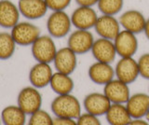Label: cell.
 <instances>
[{
  "instance_id": "3",
  "label": "cell",
  "mask_w": 149,
  "mask_h": 125,
  "mask_svg": "<svg viewBox=\"0 0 149 125\" xmlns=\"http://www.w3.org/2000/svg\"><path fill=\"white\" fill-rule=\"evenodd\" d=\"M33 57L36 62L50 64L53 63L55 55L58 52L55 41L49 35L40 36L31 46Z\"/></svg>"
},
{
  "instance_id": "11",
  "label": "cell",
  "mask_w": 149,
  "mask_h": 125,
  "mask_svg": "<svg viewBox=\"0 0 149 125\" xmlns=\"http://www.w3.org/2000/svg\"><path fill=\"white\" fill-rule=\"evenodd\" d=\"M147 18L144 17L143 13L138 10L130 8L124 11L118 18L121 28L127 30L133 34H141L143 32Z\"/></svg>"
},
{
  "instance_id": "18",
  "label": "cell",
  "mask_w": 149,
  "mask_h": 125,
  "mask_svg": "<svg viewBox=\"0 0 149 125\" xmlns=\"http://www.w3.org/2000/svg\"><path fill=\"white\" fill-rule=\"evenodd\" d=\"M17 5L21 15L28 20L41 19L49 10L45 0H19Z\"/></svg>"
},
{
  "instance_id": "28",
  "label": "cell",
  "mask_w": 149,
  "mask_h": 125,
  "mask_svg": "<svg viewBox=\"0 0 149 125\" xmlns=\"http://www.w3.org/2000/svg\"><path fill=\"white\" fill-rule=\"evenodd\" d=\"M77 125H102L99 118L90 113H82L77 119Z\"/></svg>"
},
{
  "instance_id": "19",
  "label": "cell",
  "mask_w": 149,
  "mask_h": 125,
  "mask_svg": "<svg viewBox=\"0 0 149 125\" xmlns=\"http://www.w3.org/2000/svg\"><path fill=\"white\" fill-rule=\"evenodd\" d=\"M21 12L11 0H0V26L11 29L20 22Z\"/></svg>"
},
{
  "instance_id": "15",
  "label": "cell",
  "mask_w": 149,
  "mask_h": 125,
  "mask_svg": "<svg viewBox=\"0 0 149 125\" xmlns=\"http://www.w3.org/2000/svg\"><path fill=\"white\" fill-rule=\"evenodd\" d=\"M91 52L96 61L107 64L113 63L118 55L114 40L102 38L95 39Z\"/></svg>"
},
{
  "instance_id": "37",
  "label": "cell",
  "mask_w": 149,
  "mask_h": 125,
  "mask_svg": "<svg viewBox=\"0 0 149 125\" xmlns=\"http://www.w3.org/2000/svg\"><path fill=\"white\" fill-rule=\"evenodd\" d=\"M0 27H1V26H0Z\"/></svg>"
},
{
  "instance_id": "16",
  "label": "cell",
  "mask_w": 149,
  "mask_h": 125,
  "mask_svg": "<svg viewBox=\"0 0 149 125\" xmlns=\"http://www.w3.org/2000/svg\"><path fill=\"white\" fill-rule=\"evenodd\" d=\"M88 76L93 83L104 86L115 78V68L111 64L96 61L88 67Z\"/></svg>"
},
{
  "instance_id": "2",
  "label": "cell",
  "mask_w": 149,
  "mask_h": 125,
  "mask_svg": "<svg viewBox=\"0 0 149 125\" xmlns=\"http://www.w3.org/2000/svg\"><path fill=\"white\" fill-rule=\"evenodd\" d=\"M71 16L65 10L52 11L47 20V30L53 38H63L70 34L72 28Z\"/></svg>"
},
{
  "instance_id": "24",
  "label": "cell",
  "mask_w": 149,
  "mask_h": 125,
  "mask_svg": "<svg viewBox=\"0 0 149 125\" xmlns=\"http://www.w3.org/2000/svg\"><path fill=\"white\" fill-rule=\"evenodd\" d=\"M16 45L10 33L0 32V60L11 58L15 53Z\"/></svg>"
},
{
  "instance_id": "25",
  "label": "cell",
  "mask_w": 149,
  "mask_h": 125,
  "mask_svg": "<svg viewBox=\"0 0 149 125\" xmlns=\"http://www.w3.org/2000/svg\"><path fill=\"white\" fill-rule=\"evenodd\" d=\"M97 7L101 14L116 16L122 10L124 0H99Z\"/></svg>"
},
{
  "instance_id": "6",
  "label": "cell",
  "mask_w": 149,
  "mask_h": 125,
  "mask_svg": "<svg viewBox=\"0 0 149 125\" xmlns=\"http://www.w3.org/2000/svg\"><path fill=\"white\" fill-rule=\"evenodd\" d=\"M94 41V36L91 30L76 29L69 34L67 47L77 55L86 54L91 50Z\"/></svg>"
},
{
  "instance_id": "31",
  "label": "cell",
  "mask_w": 149,
  "mask_h": 125,
  "mask_svg": "<svg viewBox=\"0 0 149 125\" xmlns=\"http://www.w3.org/2000/svg\"><path fill=\"white\" fill-rule=\"evenodd\" d=\"M76 3L77 4V6L81 7H94L97 5L99 0H74Z\"/></svg>"
},
{
  "instance_id": "33",
  "label": "cell",
  "mask_w": 149,
  "mask_h": 125,
  "mask_svg": "<svg viewBox=\"0 0 149 125\" xmlns=\"http://www.w3.org/2000/svg\"><path fill=\"white\" fill-rule=\"evenodd\" d=\"M144 35H146V38L149 40V18L146 19V25H144V29H143V32Z\"/></svg>"
},
{
  "instance_id": "23",
  "label": "cell",
  "mask_w": 149,
  "mask_h": 125,
  "mask_svg": "<svg viewBox=\"0 0 149 125\" xmlns=\"http://www.w3.org/2000/svg\"><path fill=\"white\" fill-rule=\"evenodd\" d=\"M27 114L18 105L4 108L1 112V120L4 125H25Z\"/></svg>"
},
{
  "instance_id": "32",
  "label": "cell",
  "mask_w": 149,
  "mask_h": 125,
  "mask_svg": "<svg viewBox=\"0 0 149 125\" xmlns=\"http://www.w3.org/2000/svg\"><path fill=\"white\" fill-rule=\"evenodd\" d=\"M129 125H149V122L143 119H132Z\"/></svg>"
},
{
  "instance_id": "29",
  "label": "cell",
  "mask_w": 149,
  "mask_h": 125,
  "mask_svg": "<svg viewBox=\"0 0 149 125\" xmlns=\"http://www.w3.org/2000/svg\"><path fill=\"white\" fill-rule=\"evenodd\" d=\"M49 10L51 11L65 10L71 5L72 0H45Z\"/></svg>"
},
{
  "instance_id": "7",
  "label": "cell",
  "mask_w": 149,
  "mask_h": 125,
  "mask_svg": "<svg viewBox=\"0 0 149 125\" xmlns=\"http://www.w3.org/2000/svg\"><path fill=\"white\" fill-rule=\"evenodd\" d=\"M114 43L119 57H133L139 48L137 35L123 29L116 36Z\"/></svg>"
},
{
  "instance_id": "21",
  "label": "cell",
  "mask_w": 149,
  "mask_h": 125,
  "mask_svg": "<svg viewBox=\"0 0 149 125\" xmlns=\"http://www.w3.org/2000/svg\"><path fill=\"white\" fill-rule=\"evenodd\" d=\"M104 116L110 125H129L132 120L125 104H112Z\"/></svg>"
},
{
  "instance_id": "5",
  "label": "cell",
  "mask_w": 149,
  "mask_h": 125,
  "mask_svg": "<svg viewBox=\"0 0 149 125\" xmlns=\"http://www.w3.org/2000/svg\"><path fill=\"white\" fill-rule=\"evenodd\" d=\"M17 105L27 115H32L41 109L42 95L38 89L34 86H27L20 91L17 97Z\"/></svg>"
},
{
  "instance_id": "10",
  "label": "cell",
  "mask_w": 149,
  "mask_h": 125,
  "mask_svg": "<svg viewBox=\"0 0 149 125\" xmlns=\"http://www.w3.org/2000/svg\"><path fill=\"white\" fill-rule=\"evenodd\" d=\"M112 103L107 96L102 92H91L85 96L83 106L87 113L95 115L97 117L104 116L108 111Z\"/></svg>"
},
{
  "instance_id": "17",
  "label": "cell",
  "mask_w": 149,
  "mask_h": 125,
  "mask_svg": "<svg viewBox=\"0 0 149 125\" xmlns=\"http://www.w3.org/2000/svg\"><path fill=\"white\" fill-rule=\"evenodd\" d=\"M52 75L53 71L49 64L37 62L29 71V81L36 89H42L49 85Z\"/></svg>"
},
{
  "instance_id": "4",
  "label": "cell",
  "mask_w": 149,
  "mask_h": 125,
  "mask_svg": "<svg viewBox=\"0 0 149 125\" xmlns=\"http://www.w3.org/2000/svg\"><path fill=\"white\" fill-rule=\"evenodd\" d=\"M10 34L14 41L19 46H32L41 36V30L37 25L30 22H19L11 28Z\"/></svg>"
},
{
  "instance_id": "30",
  "label": "cell",
  "mask_w": 149,
  "mask_h": 125,
  "mask_svg": "<svg viewBox=\"0 0 149 125\" xmlns=\"http://www.w3.org/2000/svg\"><path fill=\"white\" fill-rule=\"evenodd\" d=\"M52 125H77V119H74L55 117L53 119Z\"/></svg>"
},
{
  "instance_id": "12",
  "label": "cell",
  "mask_w": 149,
  "mask_h": 125,
  "mask_svg": "<svg viewBox=\"0 0 149 125\" xmlns=\"http://www.w3.org/2000/svg\"><path fill=\"white\" fill-rule=\"evenodd\" d=\"M53 64L57 72L71 75L77 66V54L67 46L61 48L55 55Z\"/></svg>"
},
{
  "instance_id": "1",
  "label": "cell",
  "mask_w": 149,
  "mask_h": 125,
  "mask_svg": "<svg viewBox=\"0 0 149 125\" xmlns=\"http://www.w3.org/2000/svg\"><path fill=\"white\" fill-rule=\"evenodd\" d=\"M50 109L55 117L77 119L82 114V105L77 97L72 94L57 95L50 104Z\"/></svg>"
},
{
  "instance_id": "36",
  "label": "cell",
  "mask_w": 149,
  "mask_h": 125,
  "mask_svg": "<svg viewBox=\"0 0 149 125\" xmlns=\"http://www.w3.org/2000/svg\"><path fill=\"white\" fill-rule=\"evenodd\" d=\"M148 94H149V87H148Z\"/></svg>"
},
{
  "instance_id": "20",
  "label": "cell",
  "mask_w": 149,
  "mask_h": 125,
  "mask_svg": "<svg viewBox=\"0 0 149 125\" xmlns=\"http://www.w3.org/2000/svg\"><path fill=\"white\" fill-rule=\"evenodd\" d=\"M132 119H143L149 110V94L136 92L125 104Z\"/></svg>"
},
{
  "instance_id": "22",
  "label": "cell",
  "mask_w": 149,
  "mask_h": 125,
  "mask_svg": "<svg viewBox=\"0 0 149 125\" xmlns=\"http://www.w3.org/2000/svg\"><path fill=\"white\" fill-rule=\"evenodd\" d=\"M50 88L57 95L72 94L74 88V82L71 75L61 72H54L49 83Z\"/></svg>"
},
{
  "instance_id": "8",
  "label": "cell",
  "mask_w": 149,
  "mask_h": 125,
  "mask_svg": "<svg viewBox=\"0 0 149 125\" xmlns=\"http://www.w3.org/2000/svg\"><path fill=\"white\" fill-rule=\"evenodd\" d=\"M114 68L116 78L129 85L140 77L138 63L133 57H120Z\"/></svg>"
},
{
  "instance_id": "9",
  "label": "cell",
  "mask_w": 149,
  "mask_h": 125,
  "mask_svg": "<svg viewBox=\"0 0 149 125\" xmlns=\"http://www.w3.org/2000/svg\"><path fill=\"white\" fill-rule=\"evenodd\" d=\"M70 16L73 26L76 29L81 30H91L94 28L99 17L97 11L92 7L81 6H78Z\"/></svg>"
},
{
  "instance_id": "35",
  "label": "cell",
  "mask_w": 149,
  "mask_h": 125,
  "mask_svg": "<svg viewBox=\"0 0 149 125\" xmlns=\"http://www.w3.org/2000/svg\"><path fill=\"white\" fill-rule=\"evenodd\" d=\"M2 124V120H1V118H0V125Z\"/></svg>"
},
{
  "instance_id": "27",
  "label": "cell",
  "mask_w": 149,
  "mask_h": 125,
  "mask_svg": "<svg viewBox=\"0 0 149 125\" xmlns=\"http://www.w3.org/2000/svg\"><path fill=\"white\" fill-rule=\"evenodd\" d=\"M137 63L140 76L149 80V52L141 55L137 60Z\"/></svg>"
},
{
  "instance_id": "13",
  "label": "cell",
  "mask_w": 149,
  "mask_h": 125,
  "mask_svg": "<svg viewBox=\"0 0 149 125\" xmlns=\"http://www.w3.org/2000/svg\"><path fill=\"white\" fill-rule=\"evenodd\" d=\"M94 30L99 38L114 40L122 29L118 19L116 16L101 14L98 17Z\"/></svg>"
},
{
  "instance_id": "14",
  "label": "cell",
  "mask_w": 149,
  "mask_h": 125,
  "mask_svg": "<svg viewBox=\"0 0 149 125\" xmlns=\"http://www.w3.org/2000/svg\"><path fill=\"white\" fill-rule=\"evenodd\" d=\"M104 94L112 104H126L132 95L129 84L116 78L104 86Z\"/></svg>"
},
{
  "instance_id": "34",
  "label": "cell",
  "mask_w": 149,
  "mask_h": 125,
  "mask_svg": "<svg viewBox=\"0 0 149 125\" xmlns=\"http://www.w3.org/2000/svg\"><path fill=\"white\" fill-rule=\"evenodd\" d=\"M146 119L149 122V110H148V112H147V114H146Z\"/></svg>"
},
{
  "instance_id": "26",
  "label": "cell",
  "mask_w": 149,
  "mask_h": 125,
  "mask_svg": "<svg viewBox=\"0 0 149 125\" xmlns=\"http://www.w3.org/2000/svg\"><path fill=\"white\" fill-rule=\"evenodd\" d=\"M53 119L50 114L43 109L37 110L30 115L28 125H52Z\"/></svg>"
}]
</instances>
